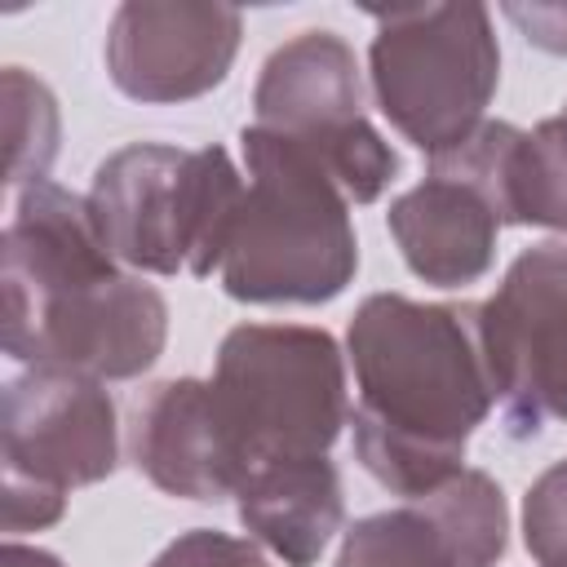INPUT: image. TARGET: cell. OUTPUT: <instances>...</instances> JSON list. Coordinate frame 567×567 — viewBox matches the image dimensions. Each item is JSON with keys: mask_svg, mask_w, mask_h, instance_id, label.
Wrapping results in <instances>:
<instances>
[{"mask_svg": "<svg viewBox=\"0 0 567 567\" xmlns=\"http://www.w3.org/2000/svg\"><path fill=\"white\" fill-rule=\"evenodd\" d=\"M509 226L567 230V106L518 137L509 164Z\"/></svg>", "mask_w": 567, "mask_h": 567, "instance_id": "15", "label": "cell"}, {"mask_svg": "<svg viewBox=\"0 0 567 567\" xmlns=\"http://www.w3.org/2000/svg\"><path fill=\"white\" fill-rule=\"evenodd\" d=\"M478 341L509 434L567 421V239L527 248L478 306Z\"/></svg>", "mask_w": 567, "mask_h": 567, "instance_id": "10", "label": "cell"}, {"mask_svg": "<svg viewBox=\"0 0 567 567\" xmlns=\"http://www.w3.org/2000/svg\"><path fill=\"white\" fill-rule=\"evenodd\" d=\"M523 540L540 567H567V461L532 483L523 501Z\"/></svg>", "mask_w": 567, "mask_h": 567, "instance_id": "17", "label": "cell"}, {"mask_svg": "<svg viewBox=\"0 0 567 567\" xmlns=\"http://www.w3.org/2000/svg\"><path fill=\"white\" fill-rule=\"evenodd\" d=\"M0 567H62L49 549H31V545H18V540H9L4 545V558H0Z\"/></svg>", "mask_w": 567, "mask_h": 567, "instance_id": "20", "label": "cell"}, {"mask_svg": "<svg viewBox=\"0 0 567 567\" xmlns=\"http://www.w3.org/2000/svg\"><path fill=\"white\" fill-rule=\"evenodd\" d=\"M505 18L540 49L567 53V4H505Z\"/></svg>", "mask_w": 567, "mask_h": 567, "instance_id": "19", "label": "cell"}, {"mask_svg": "<svg viewBox=\"0 0 567 567\" xmlns=\"http://www.w3.org/2000/svg\"><path fill=\"white\" fill-rule=\"evenodd\" d=\"M239 9L128 0L106 27V71L137 102H186L217 89L239 49Z\"/></svg>", "mask_w": 567, "mask_h": 567, "instance_id": "12", "label": "cell"}, {"mask_svg": "<svg viewBox=\"0 0 567 567\" xmlns=\"http://www.w3.org/2000/svg\"><path fill=\"white\" fill-rule=\"evenodd\" d=\"M523 128L483 120L465 142L430 155V177L385 213L408 270L439 288L487 275L496 235L509 226V164Z\"/></svg>", "mask_w": 567, "mask_h": 567, "instance_id": "9", "label": "cell"}, {"mask_svg": "<svg viewBox=\"0 0 567 567\" xmlns=\"http://www.w3.org/2000/svg\"><path fill=\"white\" fill-rule=\"evenodd\" d=\"M368 49L372 93L385 120L425 155H443L483 124L496 93L501 53L483 4L377 9Z\"/></svg>", "mask_w": 567, "mask_h": 567, "instance_id": "6", "label": "cell"}, {"mask_svg": "<svg viewBox=\"0 0 567 567\" xmlns=\"http://www.w3.org/2000/svg\"><path fill=\"white\" fill-rule=\"evenodd\" d=\"M509 540V509L483 470H456L399 509L359 518L337 567H496Z\"/></svg>", "mask_w": 567, "mask_h": 567, "instance_id": "11", "label": "cell"}, {"mask_svg": "<svg viewBox=\"0 0 567 567\" xmlns=\"http://www.w3.org/2000/svg\"><path fill=\"white\" fill-rule=\"evenodd\" d=\"M239 523L288 567H310L341 532V474L328 456H279L248 470L235 492Z\"/></svg>", "mask_w": 567, "mask_h": 567, "instance_id": "14", "label": "cell"}, {"mask_svg": "<svg viewBox=\"0 0 567 567\" xmlns=\"http://www.w3.org/2000/svg\"><path fill=\"white\" fill-rule=\"evenodd\" d=\"M133 465L168 496L226 501L244 483V465L226 439L213 385L195 377L155 381L128 421Z\"/></svg>", "mask_w": 567, "mask_h": 567, "instance_id": "13", "label": "cell"}, {"mask_svg": "<svg viewBox=\"0 0 567 567\" xmlns=\"http://www.w3.org/2000/svg\"><path fill=\"white\" fill-rule=\"evenodd\" d=\"M248 186L221 257V288L252 306L332 301L359 266L350 199L301 146L244 128Z\"/></svg>", "mask_w": 567, "mask_h": 567, "instance_id": "3", "label": "cell"}, {"mask_svg": "<svg viewBox=\"0 0 567 567\" xmlns=\"http://www.w3.org/2000/svg\"><path fill=\"white\" fill-rule=\"evenodd\" d=\"M4 142H9V186L44 182L58 151V106L53 93L22 66L4 71Z\"/></svg>", "mask_w": 567, "mask_h": 567, "instance_id": "16", "label": "cell"}, {"mask_svg": "<svg viewBox=\"0 0 567 567\" xmlns=\"http://www.w3.org/2000/svg\"><path fill=\"white\" fill-rule=\"evenodd\" d=\"M4 532H40L62 518L66 492L102 483L120 461L115 403L97 377L31 368L4 390Z\"/></svg>", "mask_w": 567, "mask_h": 567, "instance_id": "7", "label": "cell"}, {"mask_svg": "<svg viewBox=\"0 0 567 567\" xmlns=\"http://www.w3.org/2000/svg\"><path fill=\"white\" fill-rule=\"evenodd\" d=\"M244 182L221 146L133 142L93 173L89 213L111 257L151 275L221 270Z\"/></svg>", "mask_w": 567, "mask_h": 567, "instance_id": "4", "label": "cell"}, {"mask_svg": "<svg viewBox=\"0 0 567 567\" xmlns=\"http://www.w3.org/2000/svg\"><path fill=\"white\" fill-rule=\"evenodd\" d=\"M4 350L97 381L146 372L168 337L164 297L111 266L89 199L31 182L4 226Z\"/></svg>", "mask_w": 567, "mask_h": 567, "instance_id": "1", "label": "cell"}, {"mask_svg": "<svg viewBox=\"0 0 567 567\" xmlns=\"http://www.w3.org/2000/svg\"><path fill=\"white\" fill-rule=\"evenodd\" d=\"M208 385L244 478L261 461L323 456L346 425V368L323 328L239 323Z\"/></svg>", "mask_w": 567, "mask_h": 567, "instance_id": "5", "label": "cell"}, {"mask_svg": "<svg viewBox=\"0 0 567 567\" xmlns=\"http://www.w3.org/2000/svg\"><path fill=\"white\" fill-rule=\"evenodd\" d=\"M354 452L394 496L447 483L496 394L478 341V306H425L399 292L368 297L350 319Z\"/></svg>", "mask_w": 567, "mask_h": 567, "instance_id": "2", "label": "cell"}, {"mask_svg": "<svg viewBox=\"0 0 567 567\" xmlns=\"http://www.w3.org/2000/svg\"><path fill=\"white\" fill-rule=\"evenodd\" d=\"M151 567H270L266 554L252 540L213 532V527H195L186 536H177Z\"/></svg>", "mask_w": 567, "mask_h": 567, "instance_id": "18", "label": "cell"}, {"mask_svg": "<svg viewBox=\"0 0 567 567\" xmlns=\"http://www.w3.org/2000/svg\"><path fill=\"white\" fill-rule=\"evenodd\" d=\"M257 128L301 146L350 204H372L399 173V155L363 115L359 66L337 31H301L279 44L252 93Z\"/></svg>", "mask_w": 567, "mask_h": 567, "instance_id": "8", "label": "cell"}]
</instances>
